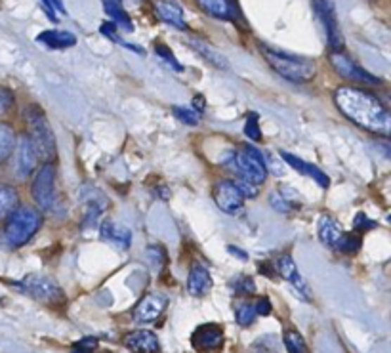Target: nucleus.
Returning a JSON list of instances; mask_svg holds the SVG:
<instances>
[{"mask_svg": "<svg viewBox=\"0 0 391 353\" xmlns=\"http://www.w3.org/2000/svg\"><path fill=\"white\" fill-rule=\"evenodd\" d=\"M334 103L353 124L384 138L391 134V113L387 107L363 88L340 86L334 92Z\"/></svg>", "mask_w": 391, "mask_h": 353, "instance_id": "nucleus-1", "label": "nucleus"}, {"mask_svg": "<svg viewBox=\"0 0 391 353\" xmlns=\"http://www.w3.org/2000/svg\"><path fill=\"white\" fill-rule=\"evenodd\" d=\"M259 52L264 56V60L271 65V69L283 79L290 80V82H309L317 73L315 61L307 60V58H300L294 53L278 52L275 48L259 44Z\"/></svg>", "mask_w": 391, "mask_h": 353, "instance_id": "nucleus-2", "label": "nucleus"}, {"mask_svg": "<svg viewBox=\"0 0 391 353\" xmlns=\"http://www.w3.org/2000/svg\"><path fill=\"white\" fill-rule=\"evenodd\" d=\"M40 226H42L40 212L29 207L18 208L15 212L10 214L6 218V226L2 229L0 239H2V243L6 247L20 248L33 239L37 231L40 229Z\"/></svg>", "mask_w": 391, "mask_h": 353, "instance_id": "nucleus-3", "label": "nucleus"}, {"mask_svg": "<svg viewBox=\"0 0 391 353\" xmlns=\"http://www.w3.org/2000/svg\"><path fill=\"white\" fill-rule=\"evenodd\" d=\"M25 120L27 127H29L27 138L31 141L39 160L52 162L56 157V138H53L52 128L48 124L44 111L37 105H29L25 109Z\"/></svg>", "mask_w": 391, "mask_h": 353, "instance_id": "nucleus-4", "label": "nucleus"}, {"mask_svg": "<svg viewBox=\"0 0 391 353\" xmlns=\"http://www.w3.org/2000/svg\"><path fill=\"white\" fill-rule=\"evenodd\" d=\"M231 162H235V170L241 174V178L250 181L254 186L264 184L265 178H267L264 155L254 147H245L239 153L231 155Z\"/></svg>", "mask_w": 391, "mask_h": 353, "instance_id": "nucleus-5", "label": "nucleus"}, {"mask_svg": "<svg viewBox=\"0 0 391 353\" xmlns=\"http://www.w3.org/2000/svg\"><path fill=\"white\" fill-rule=\"evenodd\" d=\"M53 181H56V167H53V162H44L39 168V172H37L33 180V186H31V195H33L34 203L42 210H48L53 205V199H56Z\"/></svg>", "mask_w": 391, "mask_h": 353, "instance_id": "nucleus-6", "label": "nucleus"}, {"mask_svg": "<svg viewBox=\"0 0 391 353\" xmlns=\"http://www.w3.org/2000/svg\"><path fill=\"white\" fill-rule=\"evenodd\" d=\"M21 287L25 290L29 296H33L34 300L39 302H50V304H56V302L63 300V293L61 288L58 287V283L46 275L40 274H29L25 279L21 281Z\"/></svg>", "mask_w": 391, "mask_h": 353, "instance_id": "nucleus-7", "label": "nucleus"}, {"mask_svg": "<svg viewBox=\"0 0 391 353\" xmlns=\"http://www.w3.org/2000/svg\"><path fill=\"white\" fill-rule=\"evenodd\" d=\"M313 8H315V12H317L319 20H321L323 27H325L328 46L332 48V52H342L344 40H342L338 20H336L334 0H313Z\"/></svg>", "mask_w": 391, "mask_h": 353, "instance_id": "nucleus-8", "label": "nucleus"}, {"mask_svg": "<svg viewBox=\"0 0 391 353\" xmlns=\"http://www.w3.org/2000/svg\"><path fill=\"white\" fill-rule=\"evenodd\" d=\"M166 306H168V298L165 294L149 293L138 302V306L134 307L132 317L138 325H151L165 314Z\"/></svg>", "mask_w": 391, "mask_h": 353, "instance_id": "nucleus-9", "label": "nucleus"}, {"mask_svg": "<svg viewBox=\"0 0 391 353\" xmlns=\"http://www.w3.org/2000/svg\"><path fill=\"white\" fill-rule=\"evenodd\" d=\"M331 63L336 69V73L344 79H350L353 82H361V84H378L380 80L371 75L368 71H365L363 67H359L355 61L345 56L344 52H332L331 53Z\"/></svg>", "mask_w": 391, "mask_h": 353, "instance_id": "nucleus-10", "label": "nucleus"}, {"mask_svg": "<svg viewBox=\"0 0 391 353\" xmlns=\"http://www.w3.org/2000/svg\"><path fill=\"white\" fill-rule=\"evenodd\" d=\"M191 346L200 353L218 352L224 346V330L216 323H206L193 330Z\"/></svg>", "mask_w": 391, "mask_h": 353, "instance_id": "nucleus-11", "label": "nucleus"}, {"mask_svg": "<svg viewBox=\"0 0 391 353\" xmlns=\"http://www.w3.org/2000/svg\"><path fill=\"white\" fill-rule=\"evenodd\" d=\"M214 200L222 212L226 214H239L241 208H243V203H245V197L239 191V187L235 181H219L214 187Z\"/></svg>", "mask_w": 391, "mask_h": 353, "instance_id": "nucleus-12", "label": "nucleus"}, {"mask_svg": "<svg viewBox=\"0 0 391 353\" xmlns=\"http://www.w3.org/2000/svg\"><path fill=\"white\" fill-rule=\"evenodd\" d=\"M122 344L134 353H157L160 349L159 338L151 330H136L127 334Z\"/></svg>", "mask_w": 391, "mask_h": 353, "instance_id": "nucleus-13", "label": "nucleus"}, {"mask_svg": "<svg viewBox=\"0 0 391 353\" xmlns=\"http://www.w3.org/2000/svg\"><path fill=\"white\" fill-rule=\"evenodd\" d=\"M277 271L283 279L288 281L292 287L296 288V290L304 296L305 300H309V287L305 285L304 277L300 275L298 267H296V264H294V260H292L290 256H281V258H278Z\"/></svg>", "mask_w": 391, "mask_h": 353, "instance_id": "nucleus-14", "label": "nucleus"}, {"mask_svg": "<svg viewBox=\"0 0 391 353\" xmlns=\"http://www.w3.org/2000/svg\"><path fill=\"white\" fill-rule=\"evenodd\" d=\"M100 237L101 240H105L109 245H113L115 248H120V250H127L132 243V233L130 229L122 226H117L113 222H103L100 227Z\"/></svg>", "mask_w": 391, "mask_h": 353, "instance_id": "nucleus-15", "label": "nucleus"}, {"mask_svg": "<svg viewBox=\"0 0 391 353\" xmlns=\"http://www.w3.org/2000/svg\"><path fill=\"white\" fill-rule=\"evenodd\" d=\"M197 4L205 13L222 21L237 20V8L233 0H197Z\"/></svg>", "mask_w": 391, "mask_h": 353, "instance_id": "nucleus-16", "label": "nucleus"}, {"mask_svg": "<svg viewBox=\"0 0 391 353\" xmlns=\"http://www.w3.org/2000/svg\"><path fill=\"white\" fill-rule=\"evenodd\" d=\"M212 288V277L205 266H193L187 275V293L195 298H203Z\"/></svg>", "mask_w": 391, "mask_h": 353, "instance_id": "nucleus-17", "label": "nucleus"}, {"mask_svg": "<svg viewBox=\"0 0 391 353\" xmlns=\"http://www.w3.org/2000/svg\"><path fill=\"white\" fill-rule=\"evenodd\" d=\"M37 162H39V157L34 153L31 141H29L27 136H21L20 146H18V174L21 178L31 176L34 168H37Z\"/></svg>", "mask_w": 391, "mask_h": 353, "instance_id": "nucleus-18", "label": "nucleus"}, {"mask_svg": "<svg viewBox=\"0 0 391 353\" xmlns=\"http://www.w3.org/2000/svg\"><path fill=\"white\" fill-rule=\"evenodd\" d=\"M281 157H283V160H285L288 167H292L294 170H298V172L305 174V176H309L312 180H315L321 187H328V178H326V174L323 172V170H319L315 165H312V162H305V160L298 159V157H294V155L290 153H281Z\"/></svg>", "mask_w": 391, "mask_h": 353, "instance_id": "nucleus-19", "label": "nucleus"}, {"mask_svg": "<svg viewBox=\"0 0 391 353\" xmlns=\"http://www.w3.org/2000/svg\"><path fill=\"white\" fill-rule=\"evenodd\" d=\"M40 44H46L48 48H56V50H63V48H71L77 44V37L69 31H58V29H50V31H42L37 37Z\"/></svg>", "mask_w": 391, "mask_h": 353, "instance_id": "nucleus-20", "label": "nucleus"}, {"mask_svg": "<svg viewBox=\"0 0 391 353\" xmlns=\"http://www.w3.org/2000/svg\"><path fill=\"white\" fill-rule=\"evenodd\" d=\"M342 229H340L338 222L331 218V216H323L321 220H319V239L323 245L331 248H336V245L340 243L342 239Z\"/></svg>", "mask_w": 391, "mask_h": 353, "instance_id": "nucleus-21", "label": "nucleus"}, {"mask_svg": "<svg viewBox=\"0 0 391 353\" xmlns=\"http://www.w3.org/2000/svg\"><path fill=\"white\" fill-rule=\"evenodd\" d=\"M155 12L159 15L160 20L168 23V25L176 27V29H186V18L181 8L172 4V2H157L155 4Z\"/></svg>", "mask_w": 391, "mask_h": 353, "instance_id": "nucleus-22", "label": "nucleus"}, {"mask_svg": "<svg viewBox=\"0 0 391 353\" xmlns=\"http://www.w3.org/2000/svg\"><path fill=\"white\" fill-rule=\"evenodd\" d=\"M189 44H191L193 50L199 53V56H203V60L208 61L210 65L218 67V69H227V67H229L227 65L226 58H224V56L216 50V48L210 46L208 42H203V40H199V39H193Z\"/></svg>", "mask_w": 391, "mask_h": 353, "instance_id": "nucleus-23", "label": "nucleus"}, {"mask_svg": "<svg viewBox=\"0 0 391 353\" xmlns=\"http://www.w3.org/2000/svg\"><path fill=\"white\" fill-rule=\"evenodd\" d=\"M101 2H103L107 15L115 21V25H120L122 29H127V31H132V21H130L127 10L122 6V0H101Z\"/></svg>", "mask_w": 391, "mask_h": 353, "instance_id": "nucleus-24", "label": "nucleus"}, {"mask_svg": "<svg viewBox=\"0 0 391 353\" xmlns=\"http://www.w3.org/2000/svg\"><path fill=\"white\" fill-rule=\"evenodd\" d=\"M20 208V195L10 186H0V222Z\"/></svg>", "mask_w": 391, "mask_h": 353, "instance_id": "nucleus-25", "label": "nucleus"}, {"mask_svg": "<svg viewBox=\"0 0 391 353\" xmlns=\"http://www.w3.org/2000/svg\"><path fill=\"white\" fill-rule=\"evenodd\" d=\"M13 147H15V134L10 124L0 122V165L12 155Z\"/></svg>", "mask_w": 391, "mask_h": 353, "instance_id": "nucleus-26", "label": "nucleus"}, {"mask_svg": "<svg viewBox=\"0 0 391 353\" xmlns=\"http://www.w3.org/2000/svg\"><path fill=\"white\" fill-rule=\"evenodd\" d=\"M285 346H286V352L288 353H309V347L305 344L304 336L296 330H286L285 333Z\"/></svg>", "mask_w": 391, "mask_h": 353, "instance_id": "nucleus-27", "label": "nucleus"}, {"mask_svg": "<svg viewBox=\"0 0 391 353\" xmlns=\"http://www.w3.org/2000/svg\"><path fill=\"white\" fill-rule=\"evenodd\" d=\"M174 115L176 119L181 120L187 127H197L200 122V113H197L195 109H189V107H174Z\"/></svg>", "mask_w": 391, "mask_h": 353, "instance_id": "nucleus-28", "label": "nucleus"}, {"mask_svg": "<svg viewBox=\"0 0 391 353\" xmlns=\"http://www.w3.org/2000/svg\"><path fill=\"white\" fill-rule=\"evenodd\" d=\"M254 317H256V309L250 304H243V306L237 307V314H235V319L239 323L241 327H250L254 323Z\"/></svg>", "mask_w": 391, "mask_h": 353, "instance_id": "nucleus-29", "label": "nucleus"}, {"mask_svg": "<svg viewBox=\"0 0 391 353\" xmlns=\"http://www.w3.org/2000/svg\"><path fill=\"white\" fill-rule=\"evenodd\" d=\"M245 134L252 141L262 140V128H259L258 113L248 115V119H246V124H245Z\"/></svg>", "mask_w": 391, "mask_h": 353, "instance_id": "nucleus-30", "label": "nucleus"}, {"mask_svg": "<svg viewBox=\"0 0 391 353\" xmlns=\"http://www.w3.org/2000/svg\"><path fill=\"white\" fill-rule=\"evenodd\" d=\"M155 52H157V56H159L160 60H165L166 63L170 67H174L176 71H184V65L174 58V53L170 52V48L166 46V44H155Z\"/></svg>", "mask_w": 391, "mask_h": 353, "instance_id": "nucleus-31", "label": "nucleus"}, {"mask_svg": "<svg viewBox=\"0 0 391 353\" xmlns=\"http://www.w3.org/2000/svg\"><path fill=\"white\" fill-rule=\"evenodd\" d=\"M359 247H361V240H359L357 237H355V235H352V233L342 235V239H340V243L336 245V248H338V250H342V252H345V254L357 252Z\"/></svg>", "mask_w": 391, "mask_h": 353, "instance_id": "nucleus-32", "label": "nucleus"}, {"mask_svg": "<svg viewBox=\"0 0 391 353\" xmlns=\"http://www.w3.org/2000/svg\"><path fill=\"white\" fill-rule=\"evenodd\" d=\"M42 4H44L48 18L52 21H58V13H60V15H65L67 13L63 0H42Z\"/></svg>", "mask_w": 391, "mask_h": 353, "instance_id": "nucleus-33", "label": "nucleus"}, {"mask_svg": "<svg viewBox=\"0 0 391 353\" xmlns=\"http://www.w3.org/2000/svg\"><path fill=\"white\" fill-rule=\"evenodd\" d=\"M233 288H235V293L245 294V296L256 293V285H254V279H252V277H246V275H243V277H239V279L235 281V283H233Z\"/></svg>", "mask_w": 391, "mask_h": 353, "instance_id": "nucleus-34", "label": "nucleus"}, {"mask_svg": "<svg viewBox=\"0 0 391 353\" xmlns=\"http://www.w3.org/2000/svg\"><path fill=\"white\" fill-rule=\"evenodd\" d=\"M269 203H271V207L275 208V210H278V212H288V210H292V208L296 207L292 200L286 199L285 193H277V191L271 195Z\"/></svg>", "mask_w": 391, "mask_h": 353, "instance_id": "nucleus-35", "label": "nucleus"}, {"mask_svg": "<svg viewBox=\"0 0 391 353\" xmlns=\"http://www.w3.org/2000/svg\"><path fill=\"white\" fill-rule=\"evenodd\" d=\"M235 184H237V187H239V191L243 193L245 199H254V197H258V187L254 186V184H250V181H246L241 178V180L235 181Z\"/></svg>", "mask_w": 391, "mask_h": 353, "instance_id": "nucleus-36", "label": "nucleus"}, {"mask_svg": "<svg viewBox=\"0 0 391 353\" xmlns=\"http://www.w3.org/2000/svg\"><path fill=\"white\" fill-rule=\"evenodd\" d=\"M13 103V96L10 90H6V88L0 86V115H4L12 107Z\"/></svg>", "mask_w": 391, "mask_h": 353, "instance_id": "nucleus-37", "label": "nucleus"}, {"mask_svg": "<svg viewBox=\"0 0 391 353\" xmlns=\"http://www.w3.org/2000/svg\"><path fill=\"white\" fill-rule=\"evenodd\" d=\"M353 227H355L357 231H366V229H372V227H376V222L368 220L365 214L361 212V214H357V216H355Z\"/></svg>", "mask_w": 391, "mask_h": 353, "instance_id": "nucleus-38", "label": "nucleus"}, {"mask_svg": "<svg viewBox=\"0 0 391 353\" xmlns=\"http://www.w3.org/2000/svg\"><path fill=\"white\" fill-rule=\"evenodd\" d=\"M254 309H256V315L267 317V315L271 314V302L267 300V298H259V300L256 302V306H254Z\"/></svg>", "mask_w": 391, "mask_h": 353, "instance_id": "nucleus-39", "label": "nucleus"}, {"mask_svg": "<svg viewBox=\"0 0 391 353\" xmlns=\"http://www.w3.org/2000/svg\"><path fill=\"white\" fill-rule=\"evenodd\" d=\"M75 346L82 347V349H88V352H92L94 347L98 346V338H84V340L77 342Z\"/></svg>", "mask_w": 391, "mask_h": 353, "instance_id": "nucleus-40", "label": "nucleus"}, {"mask_svg": "<svg viewBox=\"0 0 391 353\" xmlns=\"http://www.w3.org/2000/svg\"><path fill=\"white\" fill-rule=\"evenodd\" d=\"M227 250L235 256V258H241L243 262H246L248 260V254L245 252V250H241V248H237V247H227Z\"/></svg>", "mask_w": 391, "mask_h": 353, "instance_id": "nucleus-41", "label": "nucleus"}, {"mask_svg": "<svg viewBox=\"0 0 391 353\" xmlns=\"http://www.w3.org/2000/svg\"><path fill=\"white\" fill-rule=\"evenodd\" d=\"M193 105L197 107V113H203V109H205V98H203V96H195V98H193Z\"/></svg>", "mask_w": 391, "mask_h": 353, "instance_id": "nucleus-42", "label": "nucleus"}, {"mask_svg": "<svg viewBox=\"0 0 391 353\" xmlns=\"http://www.w3.org/2000/svg\"><path fill=\"white\" fill-rule=\"evenodd\" d=\"M71 353H92V352H88V349H82V347H77V346H75V347H73V352H71Z\"/></svg>", "mask_w": 391, "mask_h": 353, "instance_id": "nucleus-43", "label": "nucleus"}]
</instances>
